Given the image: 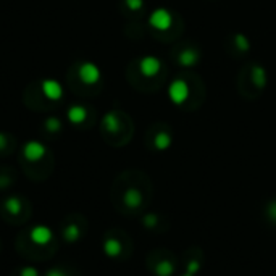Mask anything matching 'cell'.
Masks as SVG:
<instances>
[{"instance_id": "obj_4", "label": "cell", "mask_w": 276, "mask_h": 276, "mask_svg": "<svg viewBox=\"0 0 276 276\" xmlns=\"http://www.w3.org/2000/svg\"><path fill=\"white\" fill-rule=\"evenodd\" d=\"M45 153H47L45 145L37 141H29L26 142L25 147H23V155H25V158L29 160V162H39L41 158L45 157Z\"/></svg>"}, {"instance_id": "obj_10", "label": "cell", "mask_w": 276, "mask_h": 276, "mask_svg": "<svg viewBox=\"0 0 276 276\" xmlns=\"http://www.w3.org/2000/svg\"><path fill=\"white\" fill-rule=\"evenodd\" d=\"M197 60H199V53L196 50H191V49L182 50L179 58H178L179 65H182V66H194L197 63Z\"/></svg>"}, {"instance_id": "obj_8", "label": "cell", "mask_w": 276, "mask_h": 276, "mask_svg": "<svg viewBox=\"0 0 276 276\" xmlns=\"http://www.w3.org/2000/svg\"><path fill=\"white\" fill-rule=\"evenodd\" d=\"M66 117H68V120H70V123H73V125H79V123L86 121L87 112L81 105H73V107H70V109H68Z\"/></svg>"}, {"instance_id": "obj_22", "label": "cell", "mask_w": 276, "mask_h": 276, "mask_svg": "<svg viewBox=\"0 0 276 276\" xmlns=\"http://www.w3.org/2000/svg\"><path fill=\"white\" fill-rule=\"evenodd\" d=\"M45 276H68V274L65 271L58 270V268H53V270L47 271V274H45Z\"/></svg>"}, {"instance_id": "obj_17", "label": "cell", "mask_w": 276, "mask_h": 276, "mask_svg": "<svg viewBox=\"0 0 276 276\" xmlns=\"http://www.w3.org/2000/svg\"><path fill=\"white\" fill-rule=\"evenodd\" d=\"M45 128H47V131H50V133H57V131H60V128H61V121H60V118H57V117H50V118H47V120H45Z\"/></svg>"}, {"instance_id": "obj_18", "label": "cell", "mask_w": 276, "mask_h": 276, "mask_svg": "<svg viewBox=\"0 0 276 276\" xmlns=\"http://www.w3.org/2000/svg\"><path fill=\"white\" fill-rule=\"evenodd\" d=\"M236 45H237V47H239L242 52H244V50H247V49L250 47V44H249V41H247V37L242 36V34H237V36H236Z\"/></svg>"}, {"instance_id": "obj_3", "label": "cell", "mask_w": 276, "mask_h": 276, "mask_svg": "<svg viewBox=\"0 0 276 276\" xmlns=\"http://www.w3.org/2000/svg\"><path fill=\"white\" fill-rule=\"evenodd\" d=\"M78 74L84 84H96L101 79V68L96 63H92V61H86V63L79 66Z\"/></svg>"}, {"instance_id": "obj_9", "label": "cell", "mask_w": 276, "mask_h": 276, "mask_svg": "<svg viewBox=\"0 0 276 276\" xmlns=\"http://www.w3.org/2000/svg\"><path fill=\"white\" fill-rule=\"evenodd\" d=\"M142 202V196L137 189H128L125 193V204L131 209H137Z\"/></svg>"}, {"instance_id": "obj_5", "label": "cell", "mask_w": 276, "mask_h": 276, "mask_svg": "<svg viewBox=\"0 0 276 276\" xmlns=\"http://www.w3.org/2000/svg\"><path fill=\"white\" fill-rule=\"evenodd\" d=\"M29 239L36 245H47L53 239V233L50 228L44 225H37L29 231Z\"/></svg>"}, {"instance_id": "obj_23", "label": "cell", "mask_w": 276, "mask_h": 276, "mask_svg": "<svg viewBox=\"0 0 276 276\" xmlns=\"http://www.w3.org/2000/svg\"><path fill=\"white\" fill-rule=\"evenodd\" d=\"M199 270V263L197 262H191L189 265H188V271H189V274H193L194 271H197Z\"/></svg>"}, {"instance_id": "obj_26", "label": "cell", "mask_w": 276, "mask_h": 276, "mask_svg": "<svg viewBox=\"0 0 276 276\" xmlns=\"http://www.w3.org/2000/svg\"><path fill=\"white\" fill-rule=\"evenodd\" d=\"M184 276H191V274H189V273H188V274H184Z\"/></svg>"}, {"instance_id": "obj_11", "label": "cell", "mask_w": 276, "mask_h": 276, "mask_svg": "<svg viewBox=\"0 0 276 276\" xmlns=\"http://www.w3.org/2000/svg\"><path fill=\"white\" fill-rule=\"evenodd\" d=\"M104 252L109 257H118L121 254V244L117 239H107L104 244Z\"/></svg>"}, {"instance_id": "obj_25", "label": "cell", "mask_w": 276, "mask_h": 276, "mask_svg": "<svg viewBox=\"0 0 276 276\" xmlns=\"http://www.w3.org/2000/svg\"><path fill=\"white\" fill-rule=\"evenodd\" d=\"M155 223V217H147L145 218V225H153Z\"/></svg>"}, {"instance_id": "obj_15", "label": "cell", "mask_w": 276, "mask_h": 276, "mask_svg": "<svg viewBox=\"0 0 276 276\" xmlns=\"http://www.w3.org/2000/svg\"><path fill=\"white\" fill-rule=\"evenodd\" d=\"M63 234H65V239L68 242H76L81 237V229H79V226H76V225H68L65 228Z\"/></svg>"}, {"instance_id": "obj_21", "label": "cell", "mask_w": 276, "mask_h": 276, "mask_svg": "<svg viewBox=\"0 0 276 276\" xmlns=\"http://www.w3.org/2000/svg\"><path fill=\"white\" fill-rule=\"evenodd\" d=\"M20 276H39V271L36 270V268L33 266H26V268H23Z\"/></svg>"}, {"instance_id": "obj_2", "label": "cell", "mask_w": 276, "mask_h": 276, "mask_svg": "<svg viewBox=\"0 0 276 276\" xmlns=\"http://www.w3.org/2000/svg\"><path fill=\"white\" fill-rule=\"evenodd\" d=\"M149 25L153 29H158V31H168L173 25V17L171 13L168 12L166 9H157L150 13L149 17Z\"/></svg>"}, {"instance_id": "obj_6", "label": "cell", "mask_w": 276, "mask_h": 276, "mask_svg": "<svg viewBox=\"0 0 276 276\" xmlns=\"http://www.w3.org/2000/svg\"><path fill=\"white\" fill-rule=\"evenodd\" d=\"M160 68H162V61L153 55H147V57L141 58V61H139V70L144 76H147V78L157 76Z\"/></svg>"}, {"instance_id": "obj_1", "label": "cell", "mask_w": 276, "mask_h": 276, "mask_svg": "<svg viewBox=\"0 0 276 276\" xmlns=\"http://www.w3.org/2000/svg\"><path fill=\"white\" fill-rule=\"evenodd\" d=\"M168 97L174 105H182L189 99V86L184 79H176L168 86Z\"/></svg>"}, {"instance_id": "obj_19", "label": "cell", "mask_w": 276, "mask_h": 276, "mask_svg": "<svg viewBox=\"0 0 276 276\" xmlns=\"http://www.w3.org/2000/svg\"><path fill=\"white\" fill-rule=\"evenodd\" d=\"M171 271H173V266L170 263H166V262L160 263L158 268H157V273L160 276H168V274H171Z\"/></svg>"}, {"instance_id": "obj_13", "label": "cell", "mask_w": 276, "mask_h": 276, "mask_svg": "<svg viewBox=\"0 0 276 276\" xmlns=\"http://www.w3.org/2000/svg\"><path fill=\"white\" fill-rule=\"evenodd\" d=\"M252 81L255 82L257 87H265L266 84V71L262 66H255L254 71H252Z\"/></svg>"}, {"instance_id": "obj_16", "label": "cell", "mask_w": 276, "mask_h": 276, "mask_svg": "<svg viewBox=\"0 0 276 276\" xmlns=\"http://www.w3.org/2000/svg\"><path fill=\"white\" fill-rule=\"evenodd\" d=\"M170 145H171V137H170V134H166V133L157 134V137H155V147L158 150H165V149L170 147Z\"/></svg>"}, {"instance_id": "obj_7", "label": "cell", "mask_w": 276, "mask_h": 276, "mask_svg": "<svg viewBox=\"0 0 276 276\" xmlns=\"http://www.w3.org/2000/svg\"><path fill=\"white\" fill-rule=\"evenodd\" d=\"M42 94L49 99V101H58L63 96V89H61L60 82L55 79H44L42 81Z\"/></svg>"}, {"instance_id": "obj_14", "label": "cell", "mask_w": 276, "mask_h": 276, "mask_svg": "<svg viewBox=\"0 0 276 276\" xmlns=\"http://www.w3.org/2000/svg\"><path fill=\"white\" fill-rule=\"evenodd\" d=\"M21 207H23V204H21V201L18 197H9L5 201V210L9 212V213H12V215H18L20 212H21Z\"/></svg>"}, {"instance_id": "obj_12", "label": "cell", "mask_w": 276, "mask_h": 276, "mask_svg": "<svg viewBox=\"0 0 276 276\" xmlns=\"http://www.w3.org/2000/svg\"><path fill=\"white\" fill-rule=\"evenodd\" d=\"M104 126L110 133H117L120 129V118L115 113H107L104 117Z\"/></svg>"}, {"instance_id": "obj_20", "label": "cell", "mask_w": 276, "mask_h": 276, "mask_svg": "<svg viewBox=\"0 0 276 276\" xmlns=\"http://www.w3.org/2000/svg\"><path fill=\"white\" fill-rule=\"evenodd\" d=\"M125 4L128 5V9H129V10L137 12V10H141V9H142L144 0H125Z\"/></svg>"}, {"instance_id": "obj_24", "label": "cell", "mask_w": 276, "mask_h": 276, "mask_svg": "<svg viewBox=\"0 0 276 276\" xmlns=\"http://www.w3.org/2000/svg\"><path fill=\"white\" fill-rule=\"evenodd\" d=\"M5 145H7V136L0 133V150L5 149Z\"/></svg>"}]
</instances>
